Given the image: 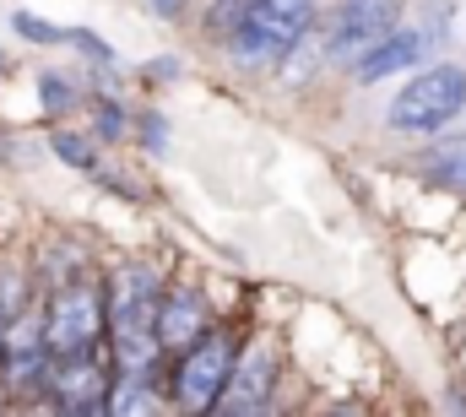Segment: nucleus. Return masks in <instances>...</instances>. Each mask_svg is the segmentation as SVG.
I'll list each match as a JSON object with an SVG mask.
<instances>
[{"instance_id": "obj_8", "label": "nucleus", "mask_w": 466, "mask_h": 417, "mask_svg": "<svg viewBox=\"0 0 466 417\" xmlns=\"http://www.w3.org/2000/svg\"><path fill=\"white\" fill-rule=\"evenodd\" d=\"M201 331H207V304L196 288H174L152 304V336L163 352H185Z\"/></svg>"}, {"instance_id": "obj_13", "label": "nucleus", "mask_w": 466, "mask_h": 417, "mask_svg": "<svg viewBox=\"0 0 466 417\" xmlns=\"http://www.w3.org/2000/svg\"><path fill=\"white\" fill-rule=\"evenodd\" d=\"M11 27H16V33H27L33 44H66V33H60V27H49V22H38V16H27V11H16V16H11Z\"/></svg>"}, {"instance_id": "obj_5", "label": "nucleus", "mask_w": 466, "mask_h": 417, "mask_svg": "<svg viewBox=\"0 0 466 417\" xmlns=\"http://www.w3.org/2000/svg\"><path fill=\"white\" fill-rule=\"evenodd\" d=\"M396 16H401V0H342L326 33V55L337 66H352L363 49H374L396 27Z\"/></svg>"}, {"instance_id": "obj_16", "label": "nucleus", "mask_w": 466, "mask_h": 417, "mask_svg": "<svg viewBox=\"0 0 466 417\" xmlns=\"http://www.w3.org/2000/svg\"><path fill=\"white\" fill-rule=\"evenodd\" d=\"M93 119H98L93 130H98V136H109V141H115L119 130H125V114H119V104H115V98H104V104L93 108Z\"/></svg>"}, {"instance_id": "obj_10", "label": "nucleus", "mask_w": 466, "mask_h": 417, "mask_svg": "<svg viewBox=\"0 0 466 417\" xmlns=\"http://www.w3.org/2000/svg\"><path fill=\"white\" fill-rule=\"evenodd\" d=\"M152 304H157V277L147 266H119L115 282H109V320H115V331L152 325Z\"/></svg>"}, {"instance_id": "obj_17", "label": "nucleus", "mask_w": 466, "mask_h": 417, "mask_svg": "<svg viewBox=\"0 0 466 417\" xmlns=\"http://www.w3.org/2000/svg\"><path fill=\"white\" fill-rule=\"evenodd\" d=\"M152 11H157V16H179V11H185V0H152Z\"/></svg>"}, {"instance_id": "obj_2", "label": "nucleus", "mask_w": 466, "mask_h": 417, "mask_svg": "<svg viewBox=\"0 0 466 417\" xmlns=\"http://www.w3.org/2000/svg\"><path fill=\"white\" fill-rule=\"evenodd\" d=\"M466 104V71L456 66H440V71H423V76H412L401 93H396V104H390V130H401V136H423V130H440V125H451Z\"/></svg>"}, {"instance_id": "obj_11", "label": "nucleus", "mask_w": 466, "mask_h": 417, "mask_svg": "<svg viewBox=\"0 0 466 417\" xmlns=\"http://www.w3.org/2000/svg\"><path fill=\"white\" fill-rule=\"evenodd\" d=\"M423 49H429V38L423 33H385L374 49H363L358 60H352V71H358V82H380V76H396V71H407V66H418L423 60Z\"/></svg>"}, {"instance_id": "obj_3", "label": "nucleus", "mask_w": 466, "mask_h": 417, "mask_svg": "<svg viewBox=\"0 0 466 417\" xmlns=\"http://www.w3.org/2000/svg\"><path fill=\"white\" fill-rule=\"evenodd\" d=\"M98 336H104V293L93 282H76V288H60L49 320H44V347L49 358H82V352H98Z\"/></svg>"}, {"instance_id": "obj_9", "label": "nucleus", "mask_w": 466, "mask_h": 417, "mask_svg": "<svg viewBox=\"0 0 466 417\" xmlns=\"http://www.w3.org/2000/svg\"><path fill=\"white\" fill-rule=\"evenodd\" d=\"M0 358H5V374L16 391H38L44 385V363H49V347H44V320H16L11 331H0Z\"/></svg>"}, {"instance_id": "obj_6", "label": "nucleus", "mask_w": 466, "mask_h": 417, "mask_svg": "<svg viewBox=\"0 0 466 417\" xmlns=\"http://www.w3.org/2000/svg\"><path fill=\"white\" fill-rule=\"evenodd\" d=\"M271 391H277V352H271V341H249L244 358H233L212 412H260L271 402Z\"/></svg>"}, {"instance_id": "obj_14", "label": "nucleus", "mask_w": 466, "mask_h": 417, "mask_svg": "<svg viewBox=\"0 0 466 417\" xmlns=\"http://www.w3.org/2000/svg\"><path fill=\"white\" fill-rule=\"evenodd\" d=\"M38 98H44V108H71L76 93L66 87V76H55V71H49V76H38Z\"/></svg>"}, {"instance_id": "obj_15", "label": "nucleus", "mask_w": 466, "mask_h": 417, "mask_svg": "<svg viewBox=\"0 0 466 417\" xmlns=\"http://www.w3.org/2000/svg\"><path fill=\"white\" fill-rule=\"evenodd\" d=\"M55 152H60V158H71L76 168H93V147H87L82 136H66V130H60V136H55Z\"/></svg>"}, {"instance_id": "obj_7", "label": "nucleus", "mask_w": 466, "mask_h": 417, "mask_svg": "<svg viewBox=\"0 0 466 417\" xmlns=\"http://www.w3.org/2000/svg\"><path fill=\"white\" fill-rule=\"evenodd\" d=\"M55 407L66 412H109V369L98 352L55 363Z\"/></svg>"}, {"instance_id": "obj_4", "label": "nucleus", "mask_w": 466, "mask_h": 417, "mask_svg": "<svg viewBox=\"0 0 466 417\" xmlns=\"http://www.w3.org/2000/svg\"><path fill=\"white\" fill-rule=\"evenodd\" d=\"M233 369V336L223 331H201L185 352H179V369H174V402L185 412H212L223 380Z\"/></svg>"}, {"instance_id": "obj_1", "label": "nucleus", "mask_w": 466, "mask_h": 417, "mask_svg": "<svg viewBox=\"0 0 466 417\" xmlns=\"http://www.w3.org/2000/svg\"><path fill=\"white\" fill-rule=\"evenodd\" d=\"M315 22V0H244L233 22V55L244 66L288 60Z\"/></svg>"}, {"instance_id": "obj_12", "label": "nucleus", "mask_w": 466, "mask_h": 417, "mask_svg": "<svg viewBox=\"0 0 466 417\" xmlns=\"http://www.w3.org/2000/svg\"><path fill=\"white\" fill-rule=\"evenodd\" d=\"M423 174H429L434 185L466 190V136H451V141H440V147L423 158Z\"/></svg>"}]
</instances>
